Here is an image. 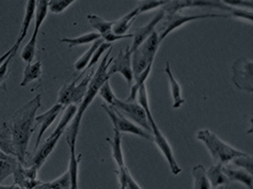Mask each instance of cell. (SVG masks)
<instances>
[{"mask_svg":"<svg viewBox=\"0 0 253 189\" xmlns=\"http://www.w3.org/2000/svg\"><path fill=\"white\" fill-rule=\"evenodd\" d=\"M103 109L107 112L109 119L111 120L112 125H113V130H117L121 134H132L136 135V136H139L140 138H143L145 140L153 141V136L152 134L144 131L143 128L140 126H138L134 122H131L129 119L124 117L123 114L117 110L115 107L109 106L107 104H103L102 105Z\"/></svg>","mask_w":253,"mask_h":189,"instance_id":"obj_7","label":"cell"},{"mask_svg":"<svg viewBox=\"0 0 253 189\" xmlns=\"http://www.w3.org/2000/svg\"><path fill=\"white\" fill-rule=\"evenodd\" d=\"M232 163L234 164L236 167H238L239 169H243V170L247 171V172L252 174V171H253V159H252L251 155L245 153L244 155H241V156H238V157L233 159Z\"/></svg>","mask_w":253,"mask_h":189,"instance_id":"obj_36","label":"cell"},{"mask_svg":"<svg viewBox=\"0 0 253 189\" xmlns=\"http://www.w3.org/2000/svg\"><path fill=\"white\" fill-rule=\"evenodd\" d=\"M194 177V189H211L210 181L206 177V169L204 166L199 165L192 169Z\"/></svg>","mask_w":253,"mask_h":189,"instance_id":"obj_27","label":"cell"},{"mask_svg":"<svg viewBox=\"0 0 253 189\" xmlns=\"http://www.w3.org/2000/svg\"><path fill=\"white\" fill-rule=\"evenodd\" d=\"M18 164L19 161L15 156H12L8 160H0V184L10 175H13Z\"/></svg>","mask_w":253,"mask_h":189,"instance_id":"obj_32","label":"cell"},{"mask_svg":"<svg viewBox=\"0 0 253 189\" xmlns=\"http://www.w3.org/2000/svg\"><path fill=\"white\" fill-rule=\"evenodd\" d=\"M113 132H115L113 138L111 140L108 139V142L110 143L112 158L118 166V170H121V169L126 167L122 148V134L117 130H113Z\"/></svg>","mask_w":253,"mask_h":189,"instance_id":"obj_18","label":"cell"},{"mask_svg":"<svg viewBox=\"0 0 253 189\" xmlns=\"http://www.w3.org/2000/svg\"><path fill=\"white\" fill-rule=\"evenodd\" d=\"M152 67H153V63H150L148 66H146V69L143 72L139 74L138 76L134 77V82H132L134 83V85L129 87L130 92H129V96L127 98L128 102H135V100L137 99L138 92H139V90H140V88L145 85L146 79L149 78L150 74L152 72Z\"/></svg>","mask_w":253,"mask_h":189,"instance_id":"obj_24","label":"cell"},{"mask_svg":"<svg viewBox=\"0 0 253 189\" xmlns=\"http://www.w3.org/2000/svg\"><path fill=\"white\" fill-rule=\"evenodd\" d=\"M103 39L104 42H107V43H115V42H118L120 41V40H124V39H130L132 38V33H127V35H123V36H119V35H116V33H113V31H108L104 33V35L101 37Z\"/></svg>","mask_w":253,"mask_h":189,"instance_id":"obj_41","label":"cell"},{"mask_svg":"<svg viewBox=\"0 0 253 189\" xmlns=\"http://www.w3.org/2000/svg\"><path fill=\"white\" fill-rule=\"evenodd\" d=\"M137 98L139 100V104L142 106V108L146 113V118H148V121H149L150 126H151V134L153 136V141H154V142L157 144L158 148L163 153L165 158L167 159L171 172L174 175L179 174L182 171V169L177 164V161L174 157V154H173L172 147H171L170 143L168 142L167 138L164 136L162 131L159 130L158 125L156 124V121L154 120V118H153V114H152L150 104H149L148 90H146L145 85L140 88V90H139V92H138Z\"/></svg>","mask_w":253,"mask_h":189,"instance_id":"obj_3","label":"cell"},{"mask_svg":"<svg viewBox=\"0 0 253 189\" xmlns=\"http://www.w3.org/2000/svg\"><path fill=\"white\" fill-rule=\"evenodd\" d=\"M63 108L64 107L61 104L57 103L45 113H42V114H40V116L36 117V124H40V132H39L38 138H37L35 150H37V148L39 147L40 143H41L43 135L50 127V125L55 122V120L59 116V113L63 110Z\"/></svg>","mask_w":253,"mask_h":189,"instance_id":"obj_14","label":"cell"},{"mask_svg":"<svg viewBox=\"0 0 253 189\" xmlns=\"http://www.w3.org/2000/svg\"><path fill=\"white\" fill-rule=\"evenodd\" d=\"M95 70H84V74H83V78H76L72 83L64 85L61 90L59 91L57 103L61 104L63 107H68L71 104L78 105L82 102L84 94L88 90L89 84L92 79L93 74Z\"/></svg>","mask_w":253,"mask_h":189,"instance_id":"obj_5","label":"cell"},{"mask_svg":"<svg viewBox=\"0 0 253 189\" xmlns=\"http://www.w3.org/2000/svg\"><path fill=\"white\" fill-rule=\"evenodd\" d=\"M0 150H2L8 155H11V156H15L14 147H13L12 142L11 128L5 123L3 124L1 130H0Z\"/></svg>","mask_w":253,"mask_h":189,"instance_id":"obj_28","label":"cell"},{"mask_svg":"<svg viewBox=\"0 0 253 189\" xmlns=\"http://www.w3.org/2000/svg\"><path fill=\"white\" fill-rule=\"evenodd\" d=\"M187 8H218L228 12L232 10L231 6L223 4L221 1L212 0H169L162 10L165 12V15H171Z\"/></svg>","mask_w":253,"mask_h":189,"instance_id":"obj_11","label":"cell"},{"mask_svg":"<svg viewBox=\"0 0 253 189\" xmlns=\"http://www.w3.org/2000/svg\"><path fill=\"white\" fill-rule=\"evenodd\" d=\"M112 107H115L117 110L122 112L124 117L129 119L131 122H134L138 126L143 128L144 131L151 133V126L146 118V113L142 106L136 102H128V100H123L116 98Z\"/></svg>","mask_w":253,"mask_h":189,"instance_id":"obj_10","label":"cell"},{"mask_svg":"<svg viewBox=\"0 0 253 189\" xmlns=\"http://www.w3.org/2000/svg\"><path fill=\"white\" fill-rule=\"evenodd\" d=\"M165 74L167 75L168 80H169V86H170V90L172 94V98H173V104L172 107L174 109H178L179 107H182V105L185 103V99L182 96V88L181 85L177 83V80L173 76V73L170 66V62L167 61L164 70Z\"/></svg>","mask_w":253,"mask_h":189,"instance_id":"obj_16","label":"cell"},{"mask_svg":"<svg viewBox=\"0 0 253 189\" xmlns=\"http://www.w3.org/2000/svg\"><path fill=\"white\" fill-rule=\"evenodd\" d=\"M222 169L230 182H237V183L245 185L248 189H252L253 179L251 173L243 170V169H232L226 165L223 166Z\"/></svg>","mask_w":253,"mask_h":189,"instance_id":"obj_17","label":"cell"},{"mask_svg":"<svg viewBox=\"0 0 253 189\" xmlns=\"http://www.w3.org/2000/svg\"><path fill=\"white\" fill-rule=\"evenodd\" d=\"M164 17H165V12L161 9L157 12V14L153 17L148 24L141 27V28H139L135 33H132V39H134V41H132V44L129 46L130 52L136 50L138 47L140 46L145 40L156 30V26L163 21Z\"/></svg>","mask_w":253,"mask_h":189,"instance_id":"obj_13","label":"cell"},{"mask_svg":"<svg viewBox=\"0 0 253 189\" xmlns=\"http://www.w3.org/2000/svg\"><path fill=\"white\" fill-rule=\"evenodd\" d=\"M37 43H38V36H31L29 42L25 45L22 51V59L24 61L29 64L32 63L33 59L36 57V52H37Z\"/></svg>","mask_w":253,"mask_h":189,"instance_id":"obj_33","label":"cell"},{"mask_svg":"<svg viewBox=\"0 0 253 189\" xmlns=\"http://www.w3.org/2000/svg\"><path fill=\"white\" fill-rule=\"evenodd\" d=\"M75 1H77V0H49L48 10L51 13H55V14H60Z\"/></svg>","mask_w":253,"mask_h":189,"instance_id":"obj_37","label":"cell"},{"mask_svg":"<svg viewBox=\"0 0 253 189\" xmlns=\"http://www.w3.org/2000/svg\"><path fill=\"white\" fill-rule=\"evenodd\" d=\"M18 47H19V45H18L17 43H15L14 45H13V46L11 47V48H10L8 51H6L5 53H3V55H2L1 57H0V66H1V64L4 62V60H5L6 58H8L13 51H17Z\"/></svg>","mask_w":253,"mask_h":189,"instance_id":"obj_44","label":"cell"},{"mask_svg":"<svg viewBox=\"0 0 253 189\" xmlns=\"http://www.w3.org/2000/svg\"><path fill=\"white\" fill-rule=\"evenodd\" d=\"M161 46L158 32L155 30L145 41L131 52V67L134 77L143 72L150 63H154L157 50Z\"/></svg>","mask_w":253,"mask_h":189,"instance_id":"obj_6","label":"cell"},{"mask_svg":"<svg viewBox=\"0 0 253 189\" xmlns=\"http://www.w3.org/2000/svg\"><path fill=\"white\" fill-rule=\"evenodd\" d=\"M31 189H50V187H49L48 182H40L39 184H37L35 187H32Z\"/></svg>","mask_w":253,"mask_h":189,"instance_id":"obj_45","label":"cell"},{"mask_svg":"<svg viewBox=\"0 0 253 189\" xmlns=\"http://www.w3.org/2000/svg\"><path fill=\"white\" fill-rule=\"evenodd\" d=\"M98 95L101 96L105 100L106 104L109 106H112L113 103H115L117 96L115 95V93H113V91L111 89L109 79L106 80V82L101 86V88H99Z\"/></svg>","mask_w":253,"mask_h":189,"instance_id":"obj_34","label":"cell"},{"mask_svg":"<svg viewBox=\"0 0 253 189\" xmlns=\"http://www.w3.org/2000/svg\"><path fill=\"white\" fill-rule=\"evenodd\" d=\"M112 48L113 46H111L110 48L106 51L105 58L102 60L101 64L98 65L94 74H93L92 79L88 87V90H86L82 102L79 103V106H77V111L75 113L74 118H73L68 128H66V130H68L66 141H68L70 148H76V141L79 134V128H81L82 120L84 118L85 110L88 109L89 106L96 97V95H98V90L99 88H101V86L106 82V80L110 79V76L108 75V67L112 61V59H109Z\"/></svg>","mask_w":253,"mask_h":189,"instance_id":"obj_2","label":"cell"},{"mask_svg":"<svg viewBox=\"0 0 253 189\" xmlns=\"http://www.w3.org/2000/svg\"><path fill=\"white\" fill-rule=\"evenodd\" d=\"M111 46H112V44L111 43H107V42H103L101 45H99L97 48H96V50L94 51V53H93V56L91 58V61L89 62V64H88V66H86L85 70L92 69V67L98 62V60L101 59V57L104 55L106 51H107V49L110 48Z\"/></svg>","mask_w":253,"mask_h":189,"instance_id":"obj_38","label":"cell"},{"mask_svg":"<svg viewBox=\"0 0 253 189\" xmlns=\"http://www.w3.org/2000/svg\"><path fill=\"white\" fill-rule=\"evenodd\" d=\"M50 189H70V175L69 172L66 171L61 177L58 179L48 182Z\"/></svg>","mask_w":253,"mask_h":189,"instance_id":"obj_39","label":"cell"},{"mask_svg":"<svg viewBox=\"0 0 253 189\" xmlns=\"http://www.w3.org/2000/svg\"><path fill=\"white\" fill-rule=\"evenodd\" d=\"M82 154L76 153V148H70V163H69V175H70V189H79V165H81Z\"/></svg>","mask_w":253,"mask_h":189,"instance_id":"obj_19","label":"cell"},{"mask_svg":"<svg viewBox=\"0 0 253 189\" xmlns=\"http://www.w3.org/2000/svg\"><path fill=\"white\" fill-rule=\"evenodd\" d=\"M41 75H42V62L39 60V61L35 63H29L25 67L22 83L19 84V86L21 87L28 86L29 84L33 83L35 80L41 77Z\"/></svg>","mask_w":253,"mask_h":189,"instance_id":"obj_23","label":"cell"},{"mask_svg":"<svg viewBox=\"0 0 253 189\" xmlns=\"http://www.w3.org/2000/svg\"><path fill=\"white\" fill-rule=\"evenodd\" d=\"M103 42H104L103 39L101 38V39L96 40V41H94V42H93V43L91 44L90 48H89L88 50H86V51L84 53V55L76 61V63H75V70H76V71L81 72V71H84V70L86 69V66H88L89 62L91 61V58H92V56H93V53H94V51L96 50L97 47H98L99 45H101Z\"/></svg>","mask_w":253,"mask_h":189,"instance_id":"obj_29","label":"cell"},{"mask_svg":"<svg viewBox=\"0 0 253 189\" xmlns=\"http://www.w3.org/2000/svg\"><path fill=\"white\" fill-rule=\"evenodd\" d=\"M217 17H230L229 14H216V13H208V14H199V15H184L179 13H174L171 15H165V24L161 32H158L159 41L161 43L167 38L172 31L176 30L179 27L184 26L189 22L197 21L202 18H217Z\"/></svg>","mask_w":253,"mask_h":189,"instance_id":"obj_8","label":"cell"},{"mask_svg":"<svg viewBox=\"0 0 253 189\" xmlns=\"http://www.w3.org/2000/svg\"><path fill=\"white\" fill-rule=\"evenodd\" d=\"M231 14L230 16L233 17H236V18H242V19H246V21H248L250 23H252V19H253V15H252V11L249 10H242V9H236V8H232L231 10Z\"/></svg>","mask_w":253,"mask_h":189,"instance_id":"obj_42","label":"cell"},{"mask_svg":"<svg viewBox=\"0 0 253 189\" xmlns=\"http://www.w3.org/2000/svg\"><path fill=\"white\" fill-rule=\"evenodd\" d=\"M118 178L120 183V189H141L139 184L132 178L127 167H125L121 170H118Z\"/></svg>","mask_w":253,"mask_h":189,"instance_id":"obj_30","label":"cell"},{"mask_svg":"<svg viewBox=\"0 0 253 189\" xmlns=\"http://www.w3.org/2000/svg\"><path fill=\"white\" fill-rule=\"evenodd\" d=\"M233 83L239 90L253 92V62L247 58L236 60L232 66Z\"/></svg>","mask_w":253,"mask_h":189,"instance_id":"obj_9","label":"cell"},{"mask_svg":"<svg viewBox=\"0 0 253 189\" xmlns=\"http://www.w3.org/2000/svg\"><path fill=\"white\" fill-rule=\"evenodd\" d=\"M90 25L93 27V28L96 29V32L101 35V37L104 35V33L111 31L112 27L115 22H108L106 19L102 18L101 16H97L95 14H89L86 16Z\"/></svg>","mask_w":253,"mask_h":189,"instance_id":"obj_31","label":"cell"},{"mask_svg":"<svg viewBox=\"0 0 253 189\" xmlns=\"http://www.w3.org/2000/svg\"><path fill=\"white\" fill-rule=\"evenodd\" d=\"M17 51H13L11 55L6 58L4 60V62L1 64V66H0V85H1L3 83V80L5 79L6 75H8V72H9V65L12 61L13 57H14L16 55Z\"/></svg>","mask_w":253,"mask_h":189,"instance_id":"obj_43","label":"cell"},{"mask_svg":"<svg viewBox=\"0 0 253 189\" xmlns=\"http://www.w3.org/2000/svg\"><path fill=\"white\" fill-rule=\"evenodd\" d=\"M101 39V35L97 32H89V33H84L83 36H79L77 38H63L60 39L59 42L61 43H65L69 44L70 48L75 46H79V45H85V44H90L93 43L96 40Z\"/></svg>","mask_w":253,"mask_h":189,"instance_id":"obj_25","label":"cell"},{"mask_svg":"<svg viewBox=\"0 0 253 189\" xmlns=\"http://www.w3.org/2000/svg\"><path fill=\"white\" fill-rule=\"evenodd\" d=\"M11 157H12L11 155H8L6 153H4L2 150H0V160H8Z\"/></svg>","mask_w":253,"mask_h":189,"instance_id":"obj_46","label":"cell"},{"mask_svg":"<svg viewBox=\"0 0 253 189\" xmlns=\"http://www.w3.org/2000/svg\"><path fill=\"white\" fill-rule=\"evenodd\" d=\"M223 4L231 6V8L236 9H246V10H252L253 3L252 0H222Z\"/></svg>","mask_w":253,"mask_h":189,"instance_id":"obj_40","label":"cell"},{"mask_svg":"<svg viewBox=\"0 0 253 189\" xmlns=\"http://www.w3.org/2000/svg\"><path fill=\"white\" fill-rule=\"evenodd\" d=\"M37 1L38 0H27V4H26V10H25V15H24V21L22 24V29H21V32H19V37L16 41V43L18 45H21V43L24 41L26 36H27L29 26L32 22V19L35 18L36 9H37Z\"/></svg>","mask_w":253,"mask_h":189,"instance_id":"obj_21","label":"cell"},{"mask_svg":"<svg viewBox=\"0 0 253 189\" xmlns=\"http://www.w3.org/2000/svg\"><path fill=\"white\" fill-rule=\"evenodd\" d=\"M61 137H62L61 135H59V136H56V137L49 136L47 139H46V141L42 144V146L39 148L38 152L35 155H33L30 166L36 167L37 169L41 168L46 161V159L49 157V155L52 153V151L55 150V147Z\"/></svg>","mask_w":253,"mask_h":189,"instance_id":"obj_15","label":"cell"},{"mask_svg":"<svg viewBox=\"0 0 253 189\" xmlns=\"http://www.w3.org/2000/svg\"><path fill=\"white\" fill-rule=\"evenodd\" d=\"M42 106V96L38 94L12 116L11 119V135L14 147V154L22 165H26L28 145L30 138L36 127L37 111Z\"/></svg>","mask_w":253,"mask_h":189,"instance_id":"obj_1","label":"cell"},{"mask_svg":"<svg viewBox=\"0 0 253 189\" xmlns=\"http://www.w3.org/2000/svg\"><path fill=\"white\" fill-rule=\"evenodd\" d=\"M223 165L220 164H215L206 171V177H208L210 184L212 188L220 187V186H228L230 184V181L228 177L224 174Z\"/></svg>","mask_w":253,"mask_h":189,"instance_id":"obj_20","label":"cell"},{"mask_svg":"<svg viewBox=\"0 0 253 189\" xmlns=\"http://www.w3.org/2000/svg\"><path fill=\"white\" fill-rule=\"evenodd\" d=\"M48 2L49 0H38L37 1V9H36V25H35V30H33V36H38L40 28L45 21L46 16H47L48 13Z\"/></svg>","mask_w":253,"mask_h":189,"instance_id":"obj_26","label":"cell"},{"mask_svg":"<svg viewBox=\"0 0 253 189\" xmlns=\"http://www.w3.org/2000/svg\"><path fill=\"white\" fill-rule=\"evenodd\" d=\"M138 15H139L138 8H136L134 10H131L126 15H124L122 18L118 19V21L115 22V24H113V27H112L113 33H116V35H119V36L127 35L126 32L129 30L132 22L135 21Z\"/></svg>","mask_w":253,"mask_h":189,"instance_id":"obj_22","label":"cell"},{"mask_svg":"<svg viewBox=\"0 0 253 189\" xmlns=\"http://www.w3.org/2000/svg\"><path fill=\"white\" fill-rule=\"evenodd\" d=\"M214 189H230L228 186H220V187H216Z\"/></svg>","mask_w":253,"mask_h":189,"instance_id":"obj_48","label":"cell"},{"mask_svg":"<svg viewBox=\"0 0 253 189\" xmlns=\"http://www.w3.org/2000/svg\"><path fill=\"white\" fill-rule=\"evenodd\" d=\"M168 1L169 0H143L142 2H140V4L137 6L138 12L139 14H142V13L155 10L158 8L162 9Z\"/></svg>","mask_w":253,"mask_h":189,"instance_id":"obj_35","label":"cell"},{"mask_svg":"<svg viewBox=\"0 0 253 189\" xmlns=\"http://www.w3.org/2000/svg\"><path fill=\"white\" fill-rule=\"evenodd\" d=\"M0 189H21L19 188L17 185H15V184H13V185H10V186H8V185H1L0 184Z\"/></svg>","mask_w":253,"mask_h":189,"instance_id":"obj_47","label":"cell"},{"mask_svg":"<svg viewBox=\"0 0 253 189\" xmlns=\"http://www.w3.org/2000/svg\"><path fill=\"white\" fill-rule=\"evenodd\" d=\"M197 139L204 143L215 164H220L223 166L229 165L233 159L245 154V152L237 150V148L224 142L215 133L210 130L199 131L197 134Z\"/></svg>","mask_w":253,"mask_h":189,"instance_id":"obj_4","label":"cell"},{"mask_svg":"<svg viewBox=\"0 0 253 189\" xmlns=\"http://www.w3.org/2000/svg\"><path fill=\"white\" fill-rule=\"evenodd\" d=\"M121 74L126 80V83L130 87L134 82V73L131 67V52L129 46L126 47L125 50H121L116 59H112V61L108 67V75L111 76L112 74Z\"/></svg>","mask_w":253,"mask_h":189,"instance_id":"obj_12","label":"cell"}]
</instances>
